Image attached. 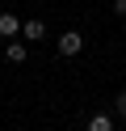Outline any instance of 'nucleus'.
I'll list each match as a JSON object with an SVG mask.
<instances>
[{"instance_id": "obj_4", "label": "nucleus", "mask_w": 126, "mask_h": 131, "mask_svg": "<svg viewBox=\"0 0 126 131\" xmlns=\"http://www.w3.org/2000/svg\"><path fill=\"white\" fill-rule=\"evenodd\" d=\"M88 131H114L109 114H92V118H88Z\"/></svg>"}, {"instance_id": "obj_2", "label": "nucleus", "mask_w": 126, "mask_h": 131, "mask_svg": "<svg viewBox=\"0 0 126 131\" xmlns=\"http://www.w3.org/2000/svg\"><path fill=\"white\" fill-rule=\"evenodd\" d=\"M0 34H4V38H13V34H21V21H17L13 13H0Z\"/></svg>"}, {"instance_id": "obj_5", "label": "nucleus", "mask_w": 126, "mask_h": 131, "mask_svg": "<svg viewBox=\"0 0 126 131\" xmlns=\"http://www.w3.org/2000/svg\"><path fill=\"white\" fill-rule=\"evenodd\" d=\"M8 63H25V42H8Z\"/></svg>"}, {"instance_id": "obj_3", "label": "nucleus", "mask_w": 126, "mask_h": 131, "mask_svg": "<svg viewBox=\"0 0 126 131\" xmlns=\"http://www.w3.org/2000/svg\"><path fill=\"white\" fill-rule=\"evenodd\" d=\"M21 34L30 38V42H38V38L46 34V26H42V21H25V26H21Z\"/></svg>"}, {"instance_id": "obj_7", "label": "nucleus", "mask_w": 126, "mask_h": 131, "mask_svg": "<svg viewBox=\"0 0 126 131\" xmlns=\"http://www.w3.org/2000/svg\"><path fill=\"white\" fill-rule=\"evenodd\" d=\"M114 13H118V17H126V0H114Z\"/></svg>"}, {"instance_id": "obj_6", "label": "nucleus", "mask_w": 126, "mask_h": 131, "mask_svg": "<svg viewBox=\"0 0 126 131\" xmlns=\"http://www.w3.org/2000/svg\"><path fill=\"white\" fill-rule=\"evenodd\" d=\"M114 102H118V114H122V118H126V93H118Z\"/></svg>"}, {"instance_id": "obj_1", "label": "nucleus", "mask_w": 126, "mask_h": 131, "mask_svg": "<svg viewBox=\"0 0 126 131\" xmlns=\"http://www.w3.org/2000/svg\"><path fill=\"white\" fill-rule=\"evenodd\" d=\"M80 51H84V34H80V30L59 34V55H67V59H72V55H80Z\"/></svg>"}]
</instances>
